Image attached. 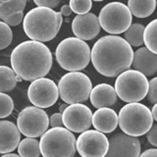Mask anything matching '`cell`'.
I'll list each match as a JSON object with an SVG mask.
<instances>
[{
  "instance_id": "29",
  "label": "cell",
  "mask_w": 157,
  "mask_h": 157,
  "mask_svg": "<svg viewBox=\"0 0 157 157\" xmlns=\"http://www.w3.org/2000/svg\"><path fill=\"white\" fill-rule=\"evenodd\" d=\"M147 100L152 104L157 103V77L151 78L148 82V92H147Z\"/></svg>"
},
{
  "instance_id": "2",
  "label": "cell",
  "mask_w": 157,
  "mask_h": 157,
  "mask_svg": "<svg viewBox=\"0 0 157 157\" xmlns=\"http://www.w3.org/2000/svg\"><path fill=\"white\" fill-rule=\"evenodd\" d=\"M12 70L24 81L44 78L53 63L52 53L44 43L27 40L13 49L10 57Z\"/></svg>"
},
{
  "instance_id": "38",
  "label": "cell",
  "mask_w": 157,
  "mask_h": 157,
  "mask_svg": "<svg viewBox=\"0 0 157 157\" xmlns=\"http://www.w3.org/2000/svg\"><path fill=\"white\" fill-rule=\"evenodd\" d=\"M0 157H20L19 154H15V153H7V154H3Z\"/></svg>"
},
{
  "instance_id": "39",
  "label": "cell",
  "mask_w": 157,
  "mask_h": 157,
  "mask_svg": "<svg viewBox=\"0 0 157 157\" xmlns=\"http://www.w3.org/2000/svg\"><path fill=\"white\" fill-rule=\"evenodd\" d=\"M16 81H17V82H22L23 80H22V78H20L19 76H17V77H16Z\"/></svg>"
},
{
  "instance_id": "21",
  "label": "cell",
  "mask_w": 157,
  "mask_h": 157,
  "mask_svg": "<svg viewBox=\"0 0 157 157\" xmlns=\"http://www.w3.org/2000/svg\"><path fill=\"white\" fill-rule=\"evenodd\" d=\"M26 5V0H0V19H8L24 12Z\"/></svg>"
},
{
  "instance_id": "24",
  "label": "cell",
  "mask_w": 157,
  "mask_h": 157,
  "mask_svg": "<svg viewBox=\"0 0 157 157\" xmlns=\"http://www.w3.org/2000/svg\"><path fill=\"white\" fill-rule=\"evenodd\" d=\"M17 75L12 68L0 66V93H5L13 90L17 85Z\"/></svg>"
},
{
  "instance_id": "8",
  "label": "cell",
  "mask_w": 157,
  "mask_h": 157,
  "mask_svg": "<svg viewBox=\"0 0 157 157\" xmlns=\"http://www.w3.org/2000/svg\"><path fill=\"white\" fill-rule=\"evenodd\" d=\"M117 96L123 101L135 103L142 100L148 92V80L135 70H127L117 77L115 87Z\"/></svg>"
},
{
  "instance_id": "36",
  "label": "cell",
  "mask_w": 157,
  "mask_h": 157,
  "mask_svg": "<svg viewBox=\"0 0 157 157\" xmlns=\"http://www.w3.org/2000/svg\"><path fill=\"white\" fill-rule=\"evenodd\" d=\"M151 114H152V118H153V120H155L157 122V103H156V104H154L153 107H152Z\"/></svg>"
},
{
  "instance_id": "32",
  "label": "cell",
  "mask_w": 157,
  "mask_h": 157,
  "mask_svg": "<svg viewBox=\"0 0 157 157\" xmlns=\"http://www.w3.org/2000/svg\"><path fill=\"white\" fill-rule=\"evenodd\" d=\"M49 126L51 128H63V120L61 113H54L49 117Z\"/></svg>"
},
{
  "instance_id": "26",
  "label": "cell",
  "mask_w": 157,
  "mask_h": 157,
  "mask_svg": "<svg viewBox=\"0 0 157 157\" xmlns=\"http://www.w3.org/2000/svg\"><path fill=\"white\" fill-rule=\"evenodd\" d=\"M14 110L13 99L8 94L0 93V119L7 118Z\"/></svg>"
},
{
  "instance_id": "23",
  "label": "cell",
  "mask_w": 157,
  "mask_h": 157,
  "mask_svg": "<svg viewBox=\"0 0 157 157\" xmlns=\"http://www.w3.org/2000/svg\"><path fill=\"white\" fill-rule=\"evenodd\" d=\"M20 157H39L40 149H39V141L36 139L26 137L22 140L17 147Z\"/></svg>"
},
{
  "instance_id": "40",
  "label": "cell",
  "mask_w": 157,
  "mask_h": 157,
  "mask_svg": "<svg viewBox=\"0 0 157 157\" xmlns=\"http://www.w3.org/2000/svg\"><path fill=\"white\" fill-rule=\"evenodd\" d=\"M155 3H156V5H157V0H156V1H155Z\"/></svg>"
},
{
  "instance_id": "12",
  "label": "cell",
  "mask_w": 157,
  "mask_h": 157,
  "mask_svg": "<svg viewBox=\"0 0 157 157\" xmlns=\"http://www.w3.org/2000/svg\"><path fill=\"white\" fill-rule=\"evenodd\" d=\"M76 148L82 157H104L109 148V140L100 132L87 130L78 136Z\"/></svg>"
},
{
  "instance_id": "14",
  "label": "cell",
  "mask_w": 157,
  "mask_h": 157,
  "mask_svg": "<svg viewBox=\"0 0 157 157\" xmlns=\"http://www.w3.org/2000/svg\"><path fill=\"white\" fill-rule=\"evenodd\" d=\"M109 148L104 157H140V141L137 137L118 132L110 136Z\"/></svg>"
},
{
  "instance_id": "16",
  "label": "cell",
  "mask_w": 157,
  "mask_h": 157,
  "mask_svg": "<svg viewBox=\"0 0 157 157\" xmlns=\"http://www.w3.org/2000/svg\"><path fill=\"white\" fill-rule=\"evenodd\" d=\"M21 141V132L13 122L0 121V154L11 153Z\"/></svg>"
},
{
  "instance_id": "20",
  "label": "cell",
  "mask_w": 157,
  "mask_h": 157,
  "mask_svg": "<svg viewBox=\"0 0 157 157\" xmlns=\"http://www.w3.org/2000/svg\"><path fill=\"white\" fill-rule=\"evenodd\" d=\"M127 6L136 18H146L154 12L156 3L155 0H129Z\"/></svg>"
},
{
  "instance_id": "25",
  "label": "cell",
  "mask_w": 157,
  "mask_h": 157,
  "mask_svg": "<svg viewBox=\"0 0 157 157\" xmlns=\"http://www.w3.org/2000/svg\"><path fill=\"white\" fill-rule=\"evenodd\" d=\"M144 43L145 47L157 55V19L151 21L144 29Z\"/></svg>"
},
{
  "instance_id": "4",
  "label": "cell",
  "mask_w": 157,
  "mask_h": 157,
  "mask_svg": "<svg viewBox=\"0 0 157 157\" xmlns=\"http://www.w3.org/2000/svg\"><path fill=\"white\" fill-rule=\"evenodd\" d=\"M57 63L62 69L71 72L83 70L90 62V48L80 38L67 37L58 44L55 50Z\"/></svg>"
},
{
  "instance_id": "34",
  "label": "cell",
  "mask_w": 157,
  "mask_h": 157,
  "mask_svg": "<svg viewBox=\"0 0 157 157\" xmlns=\"http://www.w3.org/2000/svg\"><path fill=\"white\" fill-rule=\"evenodd\" d=\"M140 157H157V148H149L144 151Z\"/></svg>"
},
{
  "instance_id": "9",
  "label": "cell",
  "mask_w": 157,
  "mask_h": 157,
  "mask_svg": "<svg viewBox=\"0 0 157 157\" xmlns=\"http://www.w3.org/2000/svg\"><path fill=\"white\" fill-rule=\"evenodd\" d=\"M132 16L126 4L111 2L101 9L98 16L100 27L108 33L120 34L125 33L132 25Z\"/></svg>"
},
{
  "instance_id": "37",
  "label": "cell",
  "mask_w": 157,
  "mask_h": 157,
  "mask_svg": "<svg viewBox=\"0 0 157 157\" xmlns=\"http://www.w3.org/2000/svg\"><path fill=\"white\" fill-rule=\"evenodd\" d=\"M68 107V104H66V103H64V104H62V105H60V107H59V113H62L66 110V108Z\"/></svg>"
},
{
  "instance_id": "28",
  "label": "cell",
  "mask_w": 157,
  "mask_h": 157,
  "mask_svg": "<svg viewBox=\"0 0 157 157\" xmlns=\"http://www.w3.org/2000/svg\"><path fill=\"white\" fill-rule=\"evenodd\" d=\"M13 40V32L6 24L0 21V50L7 48Z\"/></svg>"
},
{
  "instance_id": "7",
  "label": "cell",
  "mask_w": 157,
  "mask_h": 157,
  "mask_svg": "<svg viewBox=\"0 0 157 157\" xmlns=\"http://www.w3.org/2000/svg\"><path fill=\"white\" fill-rule=\"evenodd\" d=\"M61 99L68 105L86 102L92 90L90 78L82 72H71L64 75L58 82Z\"/></svg>"
},
{
  "instance_id": "1",
  "label": "cell",
  "mask_w": 157,
  "mask_h": 157,
  "mask_svg": "<svg viewBox=\"0 0 157 157\" xmlns=\"http://www.w3.org/2000/svg\"><path fill=\"white\" fill-rule=\"evenodd\" d=\"M134 50L124 38L105 36L94 43L90 50V60L102 76L115 78L132 66Z\"/></svg>"
},
{
  "instance_id": "33",
  "label": "cell",
  "mask_w": 157,
  "mask_h": 157,
  "mask_svg": "<svg viewBox=\"0 0 157 157\" xmlns=\"http://www.w3.org/2000/svg\"><path fill=\"white\" fill-rule=\"evenodd\" d=\"M146 139L148 142L157 148V123L151 127V129L146 132Z\"/></svg>"
},
{
  "instance_id": "31",
  "label": "cell",
  "mask_w": 157,
  "mask_h": 157,
  "mask_svg": "<svg viewBox=\"0 0 157 157\" xmlns=\"http://www.w3.org/2000/svg\"><path fill=\"white\" fill-rule=\"evenodd\" d=\"M33 2L36 5V7H44L52 10L61 3L60 0H34Z\"/></svg>"
},
{
  "instance_id": "3",
  "label": "cell",
  "mask_w": 157,
  "mask_h": 157,
  "mask_svg": "<svg viewBox=\"0 0 157 157\" xmlns=\"http://www.w3.org/2000/svg\"><path fill=\"white\" fill-rule=\"evenodd\" d=\"M63 23L60 12L52 9L36 7L25 15L23 28L25 33L33 41L46 42L55 37Z\"/></svg>"
},
{
  "instance_id": "18",
  "label": "cell",
  "mask_w": 157,
  "mask_h": 157,
  "mask_svg": "<svg viewBox=\"0 0 157 157\" xmlns=\"http://www.w3.org/2000/svg\"><path fill=\"white\" fill-rule=\"evenodd\" d=\"M117 94L112 86L108 83H99V85L92 87L90 94V99L93 107L100 109V108H109L114 105L117 101Z\"/></svg>"
},
{
  "instance_id": "22",
  "label": "cell",
  "mask_w": 157,
  "mask_h": 157,
  "mask_svg": "<svg viewBox=\"0 0 157 157\" xmlns=\"http://www.w3.org/2000/svg\"><path fill=\"white\" fill-rule=\"evenodd\" d=\"M145 27L142 24L134 23L124 33V39L131 46L139 47L144 44V33Z\"/></svg>"
},
{
  "instance_id": "11",
  "label": "cell",
  "mask_w": 157,
  "mask_h": 157,
  "mask_svg": "<svg viewBox=\"0 0 157 157\" xmlns=\"http://www.w3.org/2000/svg\"><path fill=\"white\" fill-rule=\"evenodd\" d=\"M28 97L34 107L40 109L51 107L58 100V86L50 78H37L29 85L28 88Z\"/></svg>"
},
{
  "instance_id": "30",
  "label": "cell",
  "mask_w": 157,
  "mask_h": 157,
  "mask_svg": "<svg viewBox=\"0 0 157 157\" xmlns=\"http://www.w3.org/2000/svg\"><path fill=\"white\" fill-rule=\"evenodd\" d=\"M24 17H25L24 13L21 12V13H18L16 15H14V16L10 17L8 19L2 20V22L6 24L8 27H16V26H18V25H20L23 22Z\"/></svg>"
},
{
  "instance_id": "10",
  "label": "cell",
  "mask_w": 157,
  "mask_h": 157,
  "mask_svg": "<svg viewBox=\"0 0 157 157\" xmlns=\"http://www.w3.org/2000/svg\"><path fill=\"white\" fill-rule=\"evenodd\" d=\"M16 126L26 137L36 139L48 130L49 117L43 109L29 106L19 113Z\"/></svg>"
},
{
  "instance_id": "5",
  "label": "cell",
  "mask_w": 157,
  "mask_h": 157,
  "mask_svg": "<svg viewBox=\"0 0 157 157\" xmlns=\"http://www.w3.org/2000/svg\"><path fill=\"white\" fill-rule=\"evenodd\" d=\"M118 124L122 132L130 136L146 135L153 126L151 110L140 102L128 103L119 112Z\"/></svg>"
},
{
  "instance_id": "15",
  "label": "cell",
  "mask_w": 157,
  "mask_h": 157,
  "mask_svg": "<svg viewBox=\"0 0 157 157\" xmlns=\"http://www.w3.org/2000/svg\"><path fill=\"white\" fill-rule=\"evenodd\" d=\"M98 17L93 13L78 15L72 21V31L77 38L82 40H91L100 33Z\"/></svg>"
},
{
  "instance_id": "17",
  "label": "cell",
  "mask_w": 157,
  "mask_h": 157,
  "mask_svg": "<svg viewBox=\"0 0 157 157\" xmlns=\"http://www.w3.org/2000/svg\"><path fill=\"white\" fill-rule=\"evenodd\" d=\"M132 66L134 70L145 77L154 76L157 73V55L146 47H140L134 53Z\"/></svg>"
},
{
  "instance_id": "35",
  "label": "cell",
  "mask_w": 157,
  "mask_h": 157,
  "mask_svg": "<svg viewBox=\"0 0 157 157\" xmlns=\"http://www.w3.org/2000/svg\"><path fill=\"white\" fill-rule=\"evenodd\" d=\"M60 13H61V15H62V17H63V16L69 17V16H71L72 10H71V8H70V6H69V5H63L62 8H61Z\"/></svg>"
},
{
  "instance_id": "13",
  "label": "cell",
  "mask_w": 157,
  "mask_h": 157,
  "mask_svg": "<svg viewBox=\"0 0 157 157\" xmlns=\"http://www.w3.org/2000/svg\"><path fill=\"white\" fill-rule=\"evenodd\" d=\"M63 125L65 129L72 132H83L90 130L92 124V112L86 105H69L62 113Z\"/></svg>"
},
{
  "instance_id": "6",
  "label": "cell",
  "mask_w": 157,
  "mask_h": 157,
  "mask_svg": "<svg viewBox=\"0 0 157 157\" xmlns=\"http://www.w3.org/2000/svg\"><path fill=\"white\" fill-rule=\"evenodd\" d=\"M39 149L43 157H74L76 136L65 128H51L40 136Z\"/></svg>"
},
{
  "instance_id": "27",
  "label": "cell",
  "mask_w": 157,
  "mask_h": 157,
  "mask_svg": "<svg viewBox=\"0 0 157 157\" xmlns=\"http://www.w3.org/2000/svg\"><path fill=\"white\" fill-rule=\"evenodd\" d=\"M72 12L78 15H85L90 13V10L92 7V2L90 0H71L69 2Z\"/></svg>"
},
{
  "instance_id": "19",
  "label": "cell",
  "mask_w": 157,
  "mask_h": 157,
  "mask_svg": "<svg viewBox=\"0 0 157 157\" xmlns=\"http://www.w3.org/2000/svg\"><path fill=\"white\" fill-rule=\"evenodd\" d=\"M92 126L102 134H109L118 126V115L111 108H100L92 114Z\"/></svg>"
}]
</instances>
